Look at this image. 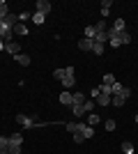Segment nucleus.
<instances>
[{
	"label": "nucleus",
	"instance_id": "f257e3e1",
	"mask_svg": "<svg viewBox=\"0 0 138 154\" xmlns=\"http://www.w3.org/2000/svg\"><path fill=\"white\" fill-rule=\"evenodd\" d=\"M76 134H81L83 138H92V136H94V127H90V124H85V122H78Z\"/></svg>",
	"mask_w": 138,
	"mask_h": 154
},
{
	"label": "nucleus",
	"instance_id": "f03ea898",
	"mask_svg": "<svg viewBox=\"0 0 138 154\" xmlns=\"http://www.w3.org/2000/svg\"><path fill=\"white\" fill-rule=\"evenodd\" d=\"M35 12H39V14H51V2L48 0H37V5H35Z\"/></svg>",
	"mask_w": 138,
	"mask_h": 154
},
{
	"label": "nucleus",
	"instance_id": "7ed1b4c3",
	"mask_svg": "<svg viewBox=\"0 0 138 154\" xmlns=\"http://www.w3.org/2000/svg\"><path fill=\"white\" fill-rule=\"evenodd\" d=\"M5 53H9V55H19V53H21V44H16V42H7V44H5Z\"/></svg>",
	"mask_w": 138,
	"mask_h": 154
},
{
	"label": "nucleus",
	"instance_id": "20e7f679",
	"mask_svg": "<svg viewBox=\"0 0 138 154\" xmlns=\"http://www.w3.org/2000/svg\"><path fill=\"white\" fill-rule=\"evenodd\" d=\"M16 122H19L21 127H26V129L35 127V120H32V117H28V115H16Z\"/></svg>",
	"mask_w": 138,
	"mask_h": 154
},
{
	"label": "nucleus",
	"instance_id": "39448f33",
	"mask_svg": "<svg viewBox=\"0 0 138 154\" xmlns=\"http://www.w3.org/2000/svg\"><path fill=\"white\" fill-rule=\"evenodd\" d=\"M60 103H62V106H72L74 103V94L69 90H65L62 94H60Z\"/></svg>",
	"mask_w": 138,
	"mask_h": 154
},
{
	"label": "nucleus",
	"instance_id": "423d86ee",
	"mask_svg": "<svg viewBox=\"0 0 138 154\" xmlns=\"http://www.w3.org/2000/svg\"><path fill=\"white\" fill-rule=\"evenodd\" d=\"M14 62H19L21 67H28L32 60H30V55H26V53H19V55H14Z\"/></svg>",
	"mask_w": 138,
	"mask_h": 154
},
{
	"label": "nucleus",
	"instance_id": "0eeeda50",
	"mask_svg": "<svg viewBox=\"0 0 138 154\" xmlns=\"http://www.w3.org/2000/svg\"><path fill=\"white\" fill-rule=\"evenodd\" d=\"M92 46H94V39H85V37H83L78 42V48H81V51H92Z\"/></svg>",
	"mask_w": 138,
	"mask_h": 154
},
{
	"label": "nucleus",
	"instance_id": "6e6552de",
	"mask_svg": "<svg viewBox=\"0 0 138 154\" xmlns=\"http://www.w3.org/2000/svg\"><path fill=\"white\" fill-rule=\"evenodd\" d=\"M94 103H97V106H108V103H111V94H104V92H99V97L94 99Z\"/></svg>",
	"mask_w": 138,
	"mask_h": 154
},
{
	"label": "nucleus",
	"instance_id": "1a4fd4ad",
	"mask_svg": "<svg viewBox=\"0 0 138 154\" xmlns=\"http://www.w3.org/2000/svg\"><path fill=\"white\" fill-rule=\"evenodd\" d=\"M28 32H30V30H28L26 23H16V26H14V35H21V37H26Z\"/></svg>",
	"mask_w": 138,
	"mask_h": 154
},
{
	"label": "nucleus",
	"instance_id": "9d476101",
	"mask_svg": "<svg viewBox=\"0 0 138 154\" xmlns=\"http://www.w3.org/2000/svg\"><path fill=\"white\" fill-rule=\"evenodd\" d=\"M111 7H113V2L111 0H104V2H101V16H108V14H111Z\"/></svg>",
	"mask_w": 138,
	"mask_h": 154
},
{
	"label": "nucleus",
	"instance_id": "9b49d317",
	"mask_svg": "<svg viewBox=\"0 0 138 154\" xmlns=\"http://www.w3.org/2000/svg\"><path fill=\"white\" fill-rule=\"evenodd\" d=\"M99 122H101V115H97V113H90V115H87V124H90V127H97Z\"/></svg>",
	"mask_w": 138,
	"mask_h": 154
},
{
	"label": "nucleus",
	"instance_id": "f8f14e48",
	"mask_svg": "<svg viewBox=\"0 0 138 154\" xmlns=\"http://www.w3.org/2000/svg\"><path fill=\"white\" fill-rule=\"evenodd\" d=\"M81 103H85V94H83V92H74V103L72 106H81Z\"/></svg>",
	"mask_w": 138,
	"mask_h": 154
},
{
	"label": "nucleus",
	"instance_id": "ddd939ff",
	"mask_svg": "<svg viewBox=\"0 0 138 154\" xmlns=\"http://www.w3.org/2000/svg\"><path fill=\"white\" fill-rule=\"evenodd\" d=\"M118 39H120V44H131V35H129V32H120L118 35Z\"/></svg>",
	"mask_w": 138,
	"mask_h": 154
},
{
	"label": "nucleus",
	"instance_id": "4468645a",
	"mask_svg": "<svg viewBox=\"0 0 138 154\" xmlns=\"http://www.w3.org/2000/svg\"><path fill=\"white\" fill-rule=\"evenodd\" d=\"M94 42L106 46V42H108V35H106V32H97V35H94Z\"/></svg>",
	"mask_w": 138,
	"mask_h": 154
},
{
	"label": "nucleus",
	"instance_id": "2eb2a0df",
	"mask_svg": "<svg viewBox=\"0 0 138 154\" xmlns=\"http://www.w3.org/2000/svg\"><path fill=\"white\" fill-rule=\"evenodd\" d=\"M124 101H127V99H124L122 94H115V97H111V103H113V106H124Z\"/></svg>",
	"mask_w": 138,
	"mask_h": 154
},
{
	"label": "nucleus",
	"instance_id": "dca6fc26",
	"mask_svg": "<svg viewBox=\"0 0 138 154\" xmlns=\"http://www.w3.org/2000/svg\"><path fill=\"white\" fill-rule=\"evenodd\" d=\"M9 145H23V136H21V134L9 136Z\"/></svg>",
	"mask_w": 138,
	"mask_h": 154
},
{
	"label": "nucleus",
	"instance_id": "f3484780",
	"mask_svg": "<svg viewBox=\"0 0 138 154\" xmlns=\"http://www.w3.org/2000/svg\"><path fill=\"white\" fill-rule=\"evenodd\" d=\"M104 127H106V131H115V127H118V122H115L113 117H108V120H104Z\"/></svg>",
	"mask_w": 138,
	"mask_h": 154
},
{
	"label": "nucleus",
	"instance_id": "a211bd4d",
	"mask_svg": "<svg viewBox=\"0 0 138 154\" xmlns=\"http://www.w3.org/2000/svg\"><path fill=\"white\" fill-rule=\"evenodd\" d=\"M44 21H46V16H44V14H39V12H32V23H37V26H41Z\"/></svg>",
	"mask_w": 138,
	"mask_h": 154
},
{
	"label": "nucleus",
	"instance_id": "6ab92c4d",
	"mask_svg": "<svg viewBox=\"0 0 138 154\" xmlns=\"http://www.w3.org/2000/svg\"><path fill=\"white\" fill-rule=\"evenodd\" d=\"M94 35H97V28L94 26H85V39H94Z\"/></svg>",
	"mask_w": 138,
	"mask_h": 154
},
{
	"label": "nucleus",
	"instance_id": "aec40b11",
	"mask_svg": "<svg viewBox=\"0 0 138 154\" xmlns=\"http://www.w3.org/2000/svg\"><path fill=\"white\" fill-rule=\"evenodd\" d=\"M72 113H74L76 117H83V115H85V108H83V103H81V106H72Z\"/></svg>",
	"mask_w": 138,
	"mask_h": 154
},
{
	"label": "nucleus",
	"instance_id": "412c9836",
	"mask_svg": "<svg viewBox=\"0 0 138 154\" xmlns=\"http://www.w3.org/2000/svg\"><path fill=\"white\" fill-rule=\"evenodd\" d=\"M94 106H97V103L92 101V99H85V103H83V108H85V113H87V115H90L92 110H94Z\"/></svg>",
	"mask_w": 138,
	"mask_h": 154
},
{
	"label": "nucleus",
	"instance_id": "4be33fe9",
	"mask_svg": "<svg viewBox=\"0 0 138 154\" xmlns=\"http://www.w3.org/2000/svg\"><path fill=\"white\" fill-rule=\"evenodd\" d=\"M133 149H136V147H133V143H129V140L122 143V152H124V154H133Z\"/></svg>",
	"mask_w": 138,
	"mask_h": 154
},
{
	"label": "nucleus",
	"instance_id": "5701e85b",
	"mask_svg": "<svg viewBox=\"0 0 138 154\" xmlns=\"http://www.w3.org/2000/svg\"><path fill=\"white\" fill-rule=\"evenodd\" d=\"M7 147H9V138H7V136H0V152H7Z\"/></svg>",
	"mask_w": 138,
	"mask_h": 154
},
{
	"label": "nucleus",
	"instance_id": "b1692460",
	"mask_svg": "<svg viewBox=\"0 0 138 154\" xmlns=\"http://www.w3.org/2000/svg\"><path fill=\"white\" fill-rule=\"evenodd\" d=\"M120 92H122V85L118 83V81H115V83L111 85V97H115V94H120Z\"/></svg>",
	"mask_w": 138,
	"mask_h": 154
},
{
	"label": "nucleus",
	"instance_id": "393cba45",
	"mask_svg": "<svg viewBox=\"0 0 138 154\" xmlns=\"http://www.w3.org/2000/svg\"><path fill=\"white\" fill-rule=\"evenodd\" d=\"M7 14H9V12H7V2H5V0H0V21L5 19Z\"/></svg>",
	"mask_w": 138,
	"mask_h": 154
},
{
	"label": "nucleus",
	"instance_id": "a878e982",
	"mask_svg": "<svg viewBox=\"0 0 138 154\" xmlns=\"http://www.w3.org/2000/svg\"><path fill=\"white\" fill-rule=\"evenodd\" d=\"M104 48H106L104 44H97V42H94V46H92V53H94V55H101V53H104Z\"/></svg>",
	"mask_w": 138,
	"mask_h": 154
},
{
	"label": "nucleus",
	"instance_id": "bb28decb",
	"mask_svg": "<svg viewBox=\"0 0 138 154\" xmlns=\"http://www.w3.org/2000/svg\"><path fill=\"white\" fill-rule=\"evenodd\" d=\"M113 28H115L118 32H124V19H118L115 23H113Z\"/></svg>",
	"mask_w": 138,
	"mask_h": 154
},
{
	"label": "nucleus",
	"instance_id": "cd10ccee",
	"mask_svg": "<svg viewBox=\"0 0 138 154\" xmlns=\"http://www.w3.org/2000/svg\"><path fill=\"white\" fill-rule=\"evenodd\" d=\"M65 129L69 131V134H76V129H78V122H67Z\"/></svg>",
	"mask_w": 138,
	"mask_h": 154
},
{
	"label": "nucleus",
	"instance_id": "c85d7f7f",
	"mask_svg": "<svg viewBox=\"0 0 138 154\" xmlns=\"http://www.w3.org/2000/svg\"><path fill=\"white\" fill-rule=\"evenodd\" d=\"M115 83V76L113 74H104V85H113Z\"/></svg>",
	"mask_w": 138,
	"mask_h": 154
},
{
	"label": "nucleus",
	"instance_id": "c756f323",
	"mask_svg": "<svg viewBox=\"0 0 138 154\" xmlns=\"http://www.w3.org/2000/svg\"><path fill=\"white\" fill-rule=\"evenodd\" d=\"M7 154H21V145H9V147H7Z\"/></svg>",
	"mask_w": 138,
	"mask_h": 154
},
{
	"label": "nucleus",
	"instance_id": "7c9ffc66",
	"mask_svg": "<svg viewBox=\"0 0 138 154\" xmlns=\"http://www.w3.org/2000/svg\"><path fill=\"white\" fill-rule=\"evenodd\" d=\"M53 78H55V81H62V78H65V69H55L53 71Z\"/></svg>",
	"mask_w": 138,
	"mask_h": 154
},
{
	"label": "nucleus",
	"instance_id": "2f4dec72",
	"mask_svg": "<svg viewBox=\"0 0 138 154\" xmlns=\"http://www.w3.org/2000/svg\"><path fill=\"white\" fill-rule=\"evenodd\" d=\"M94 28H97V32H106V30H108V28H106V21H99Z\"/></svg>",
	"mask_w": 138,
	"mask_h": 154
},
{
	"label": "nucleus",
	"instance_id": "473e14b6",
	"mask_svg": "<svg viewBox=\"0 0 138 154\" xmlns=\"http://www.w3.org/2000/svg\"><path fill=\"white\" fill-rule=\"evenodd\" d=\"M120 94L124 97V99H129V97H131V88H122V92H120Z\"/></svg>",
	"mask_w": 138,
	"mask_h": 154
},
{
	"label": "nucleus",
	"instance_id": "72a5a7b5",
	"mask_svg": "<svg viewBox=\"0 0 138 154\" xmlns=\"http://www.w3.org/2000/svg\"><path fill=\"white\" fill-rule=\"evenodd\" d=\"M28 19H30V12H21V14H19V21H21V23H23V21H28Z\"/></svg>",
	"mask_w": 138,
	"mask_h": 154
},
{
	"label": "nucleus",
	"instance_id": "f704fd0d",
	"mask_svg": "<svg viewBox=\"0 0 138 154\" xmlns=\"http://www.w3.org/2000/svg\"><path fill=\"white\" fill-rule=\"evenodd\" d=\"M83 140H85V138H83V136H81V134H74V143H76V145H81V143H83Z\"/></svg>",
	"mask_w": 138,
	"mask_h": 154
},
{
	"label": "nucleus",
	"instance_id": "c9c22d12",
	"mask_svg": "<svg viewBox=\"0 0 138 154\" xmlns=\"http://www.w3.org/2000/svg\"><path fill=\"white\" fill-rule=\"evenodd\" d=\"M0 51H5V39L0 37Z\"/></svg>",
	"mask_w": 138,
	"mask_h": 154
},
{
	"label": "nucleus",
	"instance_id": "e433bc0d",
	"mask_svg": "<svg viewBox=\"0 0 138 154\" xmlns=\"http://www.w3.org/2000/svg\"><path fill=\"white\" fill-rule=\"evenodd\" d=\"M133 120H136V124H138V115H136V117H133Z\"/></svg>",
	"mask_w": 138,
	"mask_h": 154
},
{
	"label": "nucleus",
	"instance_id": "4c0bfd02",
	"mask_svg": "<svg viewBox=\"0 0 138 154\" xmlns=\"http://www.w3.org/2000/svg\"><path fill=\"white\" fill-rule=\"evenodd\" d=\"M0 154H7V152H0Z\"/></svg>",
	"mask_w": 138,
	"mask_h": 154
}]
</instances>
